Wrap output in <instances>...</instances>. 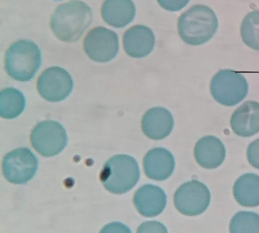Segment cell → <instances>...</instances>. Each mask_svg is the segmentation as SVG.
Returning a JSON list of instances; mask_svg holds the SVG:
<instances>
[{
	"instance_id": "cell-1",
	"label": "cell",
	"mask_w": 259,
	"mask_h": 233,
	"mask_svg": "<svg viewBox=\"0 0 259 233\" xmlns=\"http://www.w3.org/2000/svg\"><path fill=\"white\" fill-rule=\"evenodd\" d=\"M90 7L83 2L74 0L59 6L51 20L55 36L66 42L77 41L92 22Z\"/></svg>"
},
{
	"instance_id": "cell-2",
	"label": "cell",
	"mask_w": 259,
	"mask_h": 233,
	"mask_svg": "<svg viewBox=\"0 0 259 233\" xmlns=\"http://www.w3.org/2000/svg\"><path fill=\"white\" fill-rule=\"evenodd\" d=\"M218 28L213 11L203 5H197L183 13L178 22L180 36L187 44L199 45L208 41Z\"/></svg>"
},
{
	"instance_id": "cell-3",
	"label": "cell",
	"mask_w": 259,
	"mask_h": 233,
	"mask_svg": "<svg viewBox=\"0 0 259 233\" xmlns=\"http://www.w3.org/2000/svg\"><path fill=\"white\" fill-rule=\"evenodd\" d=\"M140 177L137 161L127 154L109 158L101 171L100 179L105 188L114 194H124L138 183Z\"/></svg>"
},
{
	"instance_id": "cell-4",
	"label": "cell",
	"mask_w": 259,
	"mask_h": 233,
	"mask_svg": "<svg viewBox=\"0 0 259 233\" xmlns=\"http://www.w3.org/2000/svg\"><path fill=\"white\" fill-rule=\"evenodd\" d=\"M41 63L39 48L29 40L15 42L6 53V71L11 78L18 81L26 82L32 79Z\"/></svg>"
},
{
	"instance_id": "cell-5",
	"label": "cell",
	"mask_w": 259,
	"mask_h": 233,
	"mask_svg": "<svg viewBox=\"0 0 259 233\" xmlns=\"http://www.w3.org/2000/svg\"><path fill=\"white\" fill-rule=\"evenodd\" d=\"M210 90L214 99L227 106L238 104L247 96L248 84L239 72L231 69H221L212 77Z\"/></svg>"
},
{
	"instance_id": "cell-6",
	"label": "cell",
	"mask_w": 259,
	"mask_h": 233,
	"mask_svg": "<svg viewBox=\"0 0 259 233\" xmlns=\"http://www.w3.org/2000/svg\"><path fill=\"white\" fill-rule=\"evenodd\" d=\"M30 139L33 147L45 157L59 154L68 142L66 130L60 123L53 120L38 123L33 128Z\"/></svg>"
},
{
	"instance_id": "cell-7",
	"label": "cell",
	"mask_w": 259,
	"mask_h": 233,
	"mask_svg": "<svg viewBox=\"0 0 259 233\" xmlns=\"http://www.w3.org/2000/svg\"><path fill=\"white\" fill-rule=\"evenodd\" d=\"M38 167L36 156L28 148H16L8 152L2 162L6 180L14 184H24L35 175Z\"/></svg>"
},
{
	"instance_id": "cell-8",
	"label": "cell",
	"mask_w": 259,
	"mask_h": 233,
	"mask_svg": "<svg viewBox=\"0 0 259 233\" xmlns=\"http://www.w3.org/2000/svg\"><path fill=\"white\" fill-rule=\"evenodd\" d=\"M210 199V192L207 186L197 180H192L177 189L174 202L176 209L182 214L196 216L207 209Z\"/></svg>"
},
{
	"instance_id": "cell-9",
	"label": "cell",
	"mask_w": 259,
	"mask_h": 233,
	"mask_svg": "<svg viewBox=\"0 0 259 233\" xmlns=\"http://www.w3.org/2000/svg\"><path fill=\"white\" fill-rule=\"evenodd\" d=\"M83 48L92 60L98 63L108 62L118 53V37L115 32L105 27H95L85 36Z\"/></svg>"
},
{
	"instance_id": "cell-10",
	"label": "cell",
	"mask_w": 259,
	"mask_h": 233,
	"mask_svg": "<svg viewBox=\"0 0 259 233\" xmlns=\"http://www.w3.org/2000/svg\"><path fill=\"white\" fill-rule=\"evenodd\" d=\"M73 82L70 74L57 66L50 67L39 76L37 90L45 100L53 102L62 101L71 93Z\"/></svg>"
},
{
	"instance_id": "cell-11",
	"label": "cell",
	"mask_w": 259,
	"mask_h": 233,
	"mask_svg": "<svg viewBox=\"0 0 259 233\" xmlns=\"http://www.w3.org/2000/svg\"><path fill=\"white\" fill-rule=\"evenodd\" d=\"M133 203L142 215L155 217L164 210L167 204V196L161 188L151 184H145L135 192Z\"/></svg>"
},
{
	"instance_id": "cell-12",
	"label": "cell",
	"mask_w": 259,
	"mask_h": 233,
	"mask_svg": "<svg viewBox=\"0 0 259 233\" xmlns=\"http://www.w3.org/2000/svg\"><path fill=\"white\" fill-rule=\"evenodd\" d=\"M174 155L163 147H155L148 151L143 159V167L150 179L162 181L169 178L175 168Z\"/></svg>"
},
{
	"instance_id": "cell-13",
	"label": "cell",
	"mask_w": 259,
	"mask_h": 233,
	"mask_svg": "<svg viewBox=\"0 0 259 233\" xmlns=\"http://www.w3.org/2000/svg\"><path fill=\"white\" fill-rule=\"evenodd\" d=\"M155 44L154 33L145 25L133 26L123 35L124 49L129 56L134 58L140 59L147 56L153 50Z\"/></svg>"
},
{
	"instance_id": "cell-14",
	"label": "cell",
	"mask_w": 259,
	"mask_h": 233,
	"mask_svg": "<svg viewBox=\"0 0 259 233\" xmlns=\"http://www.w3.org/2000/svg\"><path fill=\"white\" fill-rule=\"evenodd\" d=\"M174 127V119L168 110L162 107H154L148 109L141 121L144 134L149 138L162 140L167 137Z\"/></svg>"
},
{
	"instance_id": "cell-15",
	"label": "cell",
	"mask_w": 259,
	"mask_h": 233,
	"mask_svg": "<svg viewBox=\"0 0 259 233\" xmlns=\"http://www.w3.org/2000/svg\"><path fill=\"white\" fill-rule=\"evenodd\" d=\"M231 127L237 135L248 137L259 132V102L248 100L232 113Z\"/></svg>"
},
{
	"instance_id": "cell-16",
	"label": "cell",
	"mask_w": 259,
	"mask_h": 233,
	"mask_svg": "<svg viewBox=\"0 0 259 233\" xmlns=\"http://www.w3.org/2000/svg\"><path fill=\"white\" fill-rule=\"evenodd\" d=\"M226 150L221 140L213 136H205L196 143L194 155L202 167L213 169L220 166L225 159Z\"/></svg>"
},
{
	"instance_id": "cell-17",
	"label": "cell",
	"mask_w": 259,
	"mask_h": 233,
	"mask_svg": "<svg viewBox=\"0 0 259 233\" xmlns=\"http://www.w3.org/2000/svg\"><path fill=\"white\" fill-rule=\"evenodd\" d=\"M101 14L104 21L110 26L123 28L135 18L136 7L132 0H105Z\"/></svg>"
},
{
	"instance_id": "cell-18",
	"label": "cell",
	"mask_w": 259,
	"mask_h": 233,
	"mask_svg": "<svg viewBox=\"0 0 259 233\" xmlns=\"http://www.w3.org/2000/svg\"><path fill=\"white\" fill-rule=\"evenodd\" d=\"M233 194L241 206L253 207L259 205V176L246 173L241 176L234 183Z\"/></svg>"
},
{
	"instance_id": "cell-19",
	"label": "cell",
	"mask_w": 259,
	"mask_h": 233,
	"mask_svg": "<svg viewBox=\"0 0 259 233\" xmlns=\"http://www.w3.org/2000/svg\"><path fill=\"white\" fill-rule=\"evenodd\" d=\"M26 100L23 94L13 87L6 88L0 93V115L6 119L18 117L23 111Z\"/></svg>"
},
{
	"instance_id": "cell-20",
	"label": "cell",
	"mask_w": 259,
	"mask_h": 233,
	"mask_svg": "<svg viewBox=\"0 0 259 233\" xmlns=\"http://www.w3.org/2000/svg\"><path fill=\"white\" fill-rule=\"evenodd\" d=\"M240 35L247 46L259 50V10L249 13L244 18L241 25Z\"/></svg>"
},
{
	"instance_id": "cell-21",
	"label": "cell",
	"mask_w": 259,
	"mask_h": 233,
	"mask_svg": "<svg viewBox=\"0 0 259 233\" xmlns=\"http://www.w3.org/2000/svg\"><path fill=\"white\" fill-rule=\"evenodd\" d=\"M229 228L232 233H259V215L251 211H239L232 218Z\"/></svg>"
},
{
	"instance_id": "cell-22",
	"label": "cell",
	"mask_w": 259,
	"mask_h": 233,
	"mask_svg": "<svg viewBox=\"0 0 259 233\" xmlns=\"http://www.w3.org/2000/svg\"><path fill=\"white\" fill-rule=\"evenodd\" d=\"M247 157L251 165L259 169V138L249 144L247 149Z\"/></svg>"
},
{
	"instance_id": "cell-23",
	"label": "cell",
	"mask_w": 259,
	"mask_h": 233,
	"mask_svg": "<svg viewBox=\"0 0 259 233\" xmlns=\"http://www.w3.org/2000/svg\"><path fill=\"white\" fill-rule=\"evenodd\" d=\"M138 232H167L166 227L161 223L155 221H146L141 224Z\"/></svg>"
},
{
	"instance_id": "cell-24",
	"label": "cell",
	"mask_w": 259,
	"mask_h": 233,
	"mask_svg": "<svg viewBox=\"0 0 259 233\" xmlns=\"http://www.w3.org/2000/svg\"><path fill=\"white\" fill-rule=\"evenodd\" d=\"M159 5L164 9L170 11H178L185 7L190 0H157Z\"/></svg>"
},
{
	"instance_id": "cell-25",
	"label": "cell",
	"mask_w": 259,
	"mask_h": 233,
	"mask_svg": "<svg viewBox=\"0 0 259 233\" xmlns=\"http://www.w3.org/2000/svg\"><path fill=\"white\" fill-rule=\"evenodd\" d=\"M55 1H61V0H55Z\"/></svg>"
}]
</instances>
